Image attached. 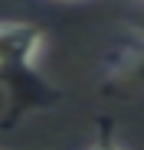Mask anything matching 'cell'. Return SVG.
Masks as SVG:
<instances>
[{
	"label": "cell",
	"mask_w": 144,
	"mask_h": 150,
	"mask_svg": "<svg viewBox=\"0 0 144 150\" xmlns=\"http://www.w3.org/2000/svg\"><path fill=\"white\" fill-rule=\"evenodd\" d=\"M46 33L36 23L26 20H0V75L13 79V75L33 72L36 59L43 56Z\"/></svg>",
	"instance_id": "cell-1"
},
{
	"label": "cell",
	"mask_w": 144,
	"mask_h": 150,
	"mask_svg": "<svg viewBox=\"0 0 144 150\" xmlns=\"http://www.w3.org/2000/svg\"><path fill=\"white\" fill-rule=\"evenodd\" d=\"M102 79L111 91H144V39L115 49L102 65Z\"/></svg>",
	"instance_id": "cell-2"
},
{
	"label": "cell",
	"mask_w": 144,
	"mask_h": 150,
	"mask_svg": "<svg viewBox=\"0 0 144 150\" xmlns=\"http://www.w3.org/2000/svg\"><path fill=\"white\" fill-rule=\"evenodd\" d=\"M88 150H125V144L118 140V134L108 121H98V131H95V140Z\"/></svg>",
	"instance_id": "cell-3"
},
{
	"label": "cell",
	"mask_w": 144,
	"mask_h": 150,
	"mask_svg": "<svg viewBox=\"0 0 144 150\" xmlns=\"http://www.w3.org/2000/svg\"><path fill=\"white\" fill-rule=\"evenodd\" d=\"M128 30H131L134 39H144V0L128 13Z\"/></svg>",
	"instance_id": "cell-4"
},
{
	"label": "cell",
	"mask_w": 144,
	"mask_h": 150,
	"mask_svg": "<svg viewBox=\"0 0 144 150\" xmlns=\"http://www.w3.org/2000/svg\"><path fill=\"white\" fill-rule=\"evenodd\" d=\"M56 4H76V0H56Z\"/></svg>",
	"instance_id": "cell-5"
},
{
	"label": "cell",
	"mask_w": 144,
	"mask_h": 150,
	"mask_svg": "<svg viewBox=\"0 0 144 150\" xmlns=\"http://www.w3.org/2000/svg\"><path fill=\"white\" fill-rule=\"evenodd\" d=\"M0 150H4V147H0Z\"/></svg>",
	"instance_id": "cell-6"
}]
</instances>
